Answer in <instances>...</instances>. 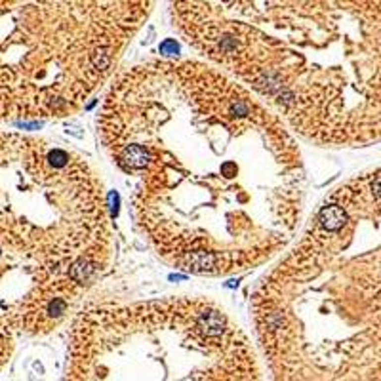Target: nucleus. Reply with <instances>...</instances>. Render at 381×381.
<instances>
[{"label":"nucleus","mask_w":381,"mask_h":381,"mask_svg":"<svg viewBox=\"0 0 381 381\" xmlns=\"http://www.w3.org/2000/svg\"><path fill=\"white\" fill-rule=\"evenodd\" d=\"M63 381H263L250 333L219 301L98 303L71 322Z\"/></svg>","instance_id":"f03ea898"},{"label":"nucleus","mask_w":381,"mask_h":381,"mask_svg":"<svg viewBox=\"0 0 381 381\" xmlns=\"http://www.w3.org/2000/svg\"><path fill=\"white\" fill-rule=\"evenodd\" d=\"M98 137L128 189V212L162 263L195 276L271 265L303 216L297 137L218 67L151 57L120 69Z\"/></svg>","instance_id":"f257e3e1"},{"label":"nucleus","mask_w":381,"mask_h":381,"mask_svg":"<svg viewBox=\"0 0 381 381\" xmlns=\"http://www.w3.org/2000/svg\"><path fill=\"white\" fill-rule=\"evenodd\" d=\"M2 366H4V364H2V362H0V368H2Z\"/></svg>","instance_id":"20e7f679"},{"label":"nucleus","mask_w":381,"mask_h":381,"mask_svg":"<svg viewBox=\"0 0 381 381\" xmlns=\"http://www.w3.org/2000/svg\"><path fill=\"white\" fill-rule=\"evenodd\" d=\"M155 2L0 0V122L80 112L118 73Z\"/></svg>","instance_id":"7ed1b4c3"}]
</instances>
